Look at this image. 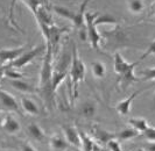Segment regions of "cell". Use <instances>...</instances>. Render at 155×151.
<instances>
[{"instance_id":"cell-21","label":"cell","mask_w":155,"mask_h":151,"mask_svg":"<svg viewBox=\"0 0 155 151\" xmlns=\"http://www.w3.org/2000/svg\"><path fill=\"white\" fill-rule=\"evenodd\" d=\"M96 104H93L91 101H85L83 105L81 106V114L84 117H92L96 114Z\"/></svg>"},{"instance_id":"cell-14","label":"cell","mask_w":155,"mask_h":151,"mask_svg":"<svg viewBox=\"0 0 155 151\" xmlns=\"http://www.w3.org/2000/svg\"><path fill=\"white\" fill-rule=\"evenodd\" d=\"M21 106L26 113L31 114V115H39L40 114V108L35 104V101H33L31 99L27 98V97L21 98Z\"/></svg>"},{"instance_id":"cell-19","label":"cell","mask_w":155,"mask_h":151,"mask_svg":"<svg viewBox=\"0 0 155 151\" xmlns=\"http://www.w3.org/2000/svg\"><path fill=\"white\" fill-rule=\"evenodd\" d=\"M54 11L57 14H60L61 16H63V18H67V19L71 20V22L74 23V24L77 21V12H74V11L68 9V8H65V7H58V6H55Z\"/></svg>"},{"instance_id":"cell-34","label":"cell","mask_w":155,"mask_h":151,"mask_svg":"<svg viewBox=\"0 0 155 151\" xmlns=\"http://www.w3.org/2000/svg\"><path fill=\"white\" fill-rule=\"evenodd\" d=\"M4 120H5V116L0 114V129H1V127H2V123H4Z\"/></svg>"},{"instance_id":"cell-2","label":"cell","mask_w":155,"mask_h":151,"mask_svg":"<svg viewBox=\"0 0 155 151\" xmlns=\"http://www.w3.org/2000/svg\"><path fill=\"white\" fill-rule=\"evenodd\" d=\"M139 62L128 63L119 53L114 56V72L118 75V84L123 90H126L132 83L139 80V78L134 75V69Z\"/></svg>"},{"instance_id":"cell-5","label":"cell","mask_w":155,"mask_h":151,"mask_svg":"<svg viewBox=\"0 0 155 151\" xmlns=\"http://www.w3.org/2000/svg\"><path fill=\"white\" fill-rule=\"evenodd\" d=\"M42 47L41 45H38V47H35V48H33L31 50H28V51H25V53L19 57V58H16L15 60H13V62H11V63H8L7 66L9 68H13V69H21L23 66H26L28 63H31V60L34 59L35 57H38L41 51H42Z\"/></svg>"},{"instance_id":"cell-31","label":"cell","mask_w":155,"mask_h":151,"mask_svg":"<svg viewBox=\"0 0 155 151\" xmlns=\"http://www.w3.org/2000/svg\"><path fill=\"white\" fill-rule=\"evenodd\" d=\"M21 150L22 151H36L35 148L29 143H23L22 145H21Z\"/></svg>"},{"instance_id":"cell-27","label":"cell","mask_w":155,"mask_h":151,"mask_svg":"<svg viewBox=\"0 0 155 151\" xmlns=\"http://www.w3.org/2000/svg\"><path fill=\"white\" fill-rule=\"evenodd\" d=\"M101 23H117V19L110 16V15L98 16V18L96 19V24H101Z\"/></svg>"},{"instance_id":"cell-22","label":"cell","mask_w":155,"mask_h":151,"mask_svg":"<svg viewBox=\"0 0 155 151\" xmlns=\"http://www.w3.org/2000/svg\"><path fill=\"white\" fill-rule=\"evenodd\" d=\"M128 9L132 14H140L145 9L143 0H128Z\"/></svg>"},{"instance_id":"cell-13","label":"cell","mask_w":155,"mask_h":151,"mask_svg":"<svg viewBox=\"0 0 155 151\" xmlns=\"http://www.w3.org/2000/svg\"><path fill=\"white\" fill-rule=\"evenodd\" d=\"M50 148L54 151H64L69 148V142L65 140V137L55 134L50 137Z\"/></svg>"},{"instance_id":"cell-36","label":"cell","mask_w":155,"mask_h":151,"mask_svg":"<svg viewBox=\"0 0 155 151\" xmlns=\"http://www.w3.org/2000/svg\"><path fill=\"white\" fill-rule=\"evenodd\" d=\"M139 151H145V150H142V149H139Z\"/></svg>"},{"instance_id":"cell-26","label":"cell","mask_w":155,"mask_h":151,"mask_svg":"<svg viewBox=\"0 0 155 151\" xmlns=\"http://www.w3.org/2000/svg\"><path fill=\"white\" fill-rule=\"evenodd\" d=\"M142 80H155V68H148L141 71Z\"/></svg>"},{"instance_id":"cell-33","label":"cell","mask_w":155,"mask_h":151,"mask_svg":"<svg viewBox=\"0 0 155 151\" xmlns=\"http://www.w3.org/2000/svg\"><path fill=\"white\" fill-rule=\"evenodd\" d=\"M150 14L155 15V2H153V4L150 5Z\"/></svg>"},{"instance_id":"cell-28","label":"cell","mask_w":155,"mask_h":151,"mask_svg":"<svg viewBox=\"0 0 155 151\" xmlns=\"http://www.w3.org/2000/svg\"><path fill=\"white\" fill-rule=\"evenodd\" d=\"M142 135L145 136V138L148 140V141L155 142V127H148V128L142 133Z\"/></svg>"},{"instance_id":"cell-4","label":"cell","mask_w":155,"mask_h":151,"mask_svg":"<svg viewBox=\"0 0 155 151\" xmlns=\"http://www.w3.org/2000/svg\"><path fill=\"white\" fill-rule=\"evenodd\" d=\"M99 16V13L97 12H85L84 14V20H85L86 24V35H87V40L90 42V44L93 49H98L99 48V43L101 41V37L97 30V24H96V19Z\"/></svg>"},{"instance_id":"cell-15","label":"cell","mask_w":155,"mask_h":151,"mask_svg":"<svg viewBox=\"0 0 155 151\" xmlns=\"http://www.w3.org/2000/svg\"><path fill=\"white\" fill-rule=\"evenodd\" d=\"M27 131H28V134L31 135V138L35 140V141H43L45 137H46L43 129L41 128L39 124H36V123H31V124H28Z\"/></svg>"},{"instance_id":"cell-17","label":"cell","mask_w":155,"mask_h":151,"mask_svg":"<svg viewBox=\"0 0 155 151\" xmlns=\"http://www.w3.org/2000/svg\"><path fill=\"white\" fill-rule=\"evenodd\" d=\"M9 84L15 88V90L23 92V93H31L35 92V88L29 85L28 83L23 82L22 79H9Z\"/></svg>"},{"instance_id":"cell-29","label":"cell","mask_w":155,"mask_h":151,"mask_svg":"<svg viewBox=\"0 0 155 151\" xmlns=\"http://www.w3.org/2000/svg\"><path fill=\"white\" fill-rule=\"evenodd\" d=\"M106 145H107L109 151H123L121 150V146H120V143H119V141L117 138L111 140Z\"/></svg>"},{"instance_id":"cell-6","label":"cell","mask_w":155,"mask_h":151,"mask_svg":"<svg viewBox=\"0 0 155 151\" xmlns=\"http://www.w3.org/2000/svg\"><path fill=\"white\" fill-rule=\"evenodd\" d=\"M67 30H68L67 27L57 28L55 24H51V26H50V28H49V35H48V38L46 40V44H50L54 55H56V53H57L60 38H61L63 33H65Z\"/></svg>"},{"instance_id":"cell-16","label":"cell","mask_w":155,"mask_h":151,"mask_svg":"<svg viewBox=\"0 0 155 151\" xmlns=\"http://www.w3.org/2000/svg\"><path fill=\"white\" fill-rule=\"evenodd\" d=\"M140 133L134 129L133 127H127V128H124L123 130H120L118 134H117V140L118 141H128V140H132L134 137L139 136Z\"/></svg>"},{"instance_id":"cell-9","label":"cell","mask_w":155,"mask_h":151,"mask_svg":"<svg viewBox=\"0 0 155 151\" xmlns=\"http://www.w3.org/2000/svg\"><path fill=\"white\" fill-rule=\"evenodd\" d=\"M62 131L64 134L65 140L69 142V144H72L74 146H81V136H79V131L75 127L70 126V124H63Z\"/></svg>"},{"instance_id":"cell-30","label":"cell","mask_w":155,"mask_h":151,"mask_svg":"<svg viewBox=\"0 0 155 151\" xmlns=\"http://www.w3.org/2000/svg\"><path fill=\"white\" fill-rule=\"evenodd\" d=\"M149 55H155V40L150 43V44L148 45L147 50L141 55V57H140L139 60H142V59H145V58H147Z\"/></svg>"},{"instance_id":"cell-18","label":"cell","mask_w":155,"mask_h":151,"mask_svg":"<svg viewBox=\"0 0 155 151\" xmlns=\"http://www.w3.org/2000/svg\"><path fill=\"white\" fill-rule=\"evenodd\" d=\"M128 123H130L131 127H133L134 129H137L140 134H142V133L149 127L147 120L143 119V117H132V119L128 120Z\"/></svg>"},{"instance_id":"cell-24","label":"cell","mask_w":155,"mask_h":151,"mask_svg":"<svg viewBox=\"0 0 155 151\" xmlns=\"http://www.w3.org/2000/svg\"><path fill=\"white\" fill-rule=\"evenodd\" d=\"M91 70H92V73L96 78H103L105 76V72H106L105 65L101 62H93L91 64Z\"/></svg>"},{"instance_id":"cell-20","label":"cell","mask_w":155,"mask_h":151,"mask_svg":"<svg viewBox=\"0 0 155 151\" xmlns=\"http://www.w3.org/2000/svg\"><path fill=\"white\" fill-rule=\"evenodd\" d=\"M79 131V136H81V143H82V148L84 151H93L94 148V142L92 141V138L89 135H86L84 131L78 130Z\"/></svg>"},{"instance_id":"cell-7","label":"cell","mask_w":155,"mask_h":151,"mask_svg":"<svg viewBox=\"0 0 155 151\" xmlns=\"http://www.w3.org/2000/svg\"><path fill=\"white\" fill-rule=\"evenodd\" d=\"M0 107L5 111H9V112H15V113L20 114V107L19 104L13 98L8 92L1 90L0 88Z\"/></svg>"},{"instance_id":"cell-8","label":"cell","mask_w":155,"mask_h":151,"mask_svg":"<svg viewBox=\"0 0 155 151\" xmlns=\"http://www.w3.org/2000/svg\"><path fill=\"white\" fill-rule=\"evenodd\" d=\"M25 51H27V45L12 48V49H1L0 50V64L11 63L16 58H19Z\"/></svg>"},{"instance_id":"cell-3","label":"cell","mask_w":155,"mask_h":151,"mask_svg":"<svg viewBox=\"0 0 155 151\" xmlns=\"http://www.w3.org/2000/svg\"><path fill=\"white\" fill-rule=\"evenodd\" d=\"M85 78V65L77 53L76 45L72 44V53H71V66H70V80L71 86L69 87V94L71 97V102L77 98L78 84Z\"/></svg>"},{"instance_id":"cell-25","label":"cell","mask_w":155,"mask_h":151,"mask_svg":"<svg viewBox=\"0 0 155 151\" xmlns=\"http://www.w3.org/2000/svg\"><path fill=\"white\" fill-rule=\"evenodd\" d=\"M4 75L7 77L8 79H22L23 75L18 72L16 69L9 68V66H4Z\"/></svg>"},{"instance_id":"cell-12","label":"cell","mask_w":155,"mask_h":151,"mask_svg":"<svg viewBox=\"0 0 155 151\" xmlns=\"http://www.w3.org/2000/svg\"><path fill=\"white\" fill-rule=\"evenodd\" d=\"M1 129L5 130L8 134H15L20 130V123L18 122L15 117L7 114V115H5V120H4Z\"/></svg>"},{"instance_id":"cell-32","label":"cell","mask_w":155,"mask_h":151,"mask_svg":"<svg viewBox=\"0 0 155 151\" xmlns=\"http://www.w3.org/2000/svg\"><path fill=\"white\" fill-rule=\"evenodd\" d=\"M145 151H155V142H150L145 145Z\"/></svg>"},{"instance_id":"cell-35","label":"cell","mask_w":155,"mask_h":151,"mask_svg":"<svg viewBox=\"0 0 155 151\" xmlns=\"http://www.w3.org/2000/svg\"><path fill=\"white\" fill-rule=\"evenodd\" d=\"M2 76H4V66H0V80H1Z\"/></svg>"},{"instance_id":"cell-1","label":"cell","mask_w":155,"mask_h":151,"mask_svg":"<svg viewBox=\"0 0 155 151\" xmlns=\"http://www.w3.org/2000/svg\"><path fill=\"white\" fill-rule=\"evenodd\" d=\"M53 49L50 44H46V53L40 71V94L45 101L47 108L53 107L54 104V91H53Z\"/></svg>"},{"instance_id":"cell-10","label":"cell","mask_w":155,"mask_h":151,"mask_svg":"<svg viewBox=\"0 0 155 151\" xmlns=\"http://www.w3.org/2000/svg\"><path fill=\"white\" fill-rule=\"evenodd\" d=\"M140 92H141V91H135V92H134V93H132L130 97H127L126 99L121 100V101H120V102L116 106L117 112L120 114V115H123V116L127 115V114L130 113V111H131L132 101L137 98V97H138V94H139Z\"/></svg>"},{"instance_id":"cell-11","label":"cell","mask_w":155,"mask_h":151,"mask_svg":"<svg viewBox=\"0 0 155 151\" xmlns=\"http://www.w3.org/2000/svg\"><path fill=\"white\" fill-rule=\"evenodd\" d=\"M92 134L94 136V138L101 142V143L107 144L113 138H117V134H113L109 130H105V129H101L99 127H94L92 129Z\"/></svg>"},{"instance_id":"cell-23","label":"cell","mask_w":155,"mask_h":151,"mask_svg":"<svg viewBox=\"0 0 155 151\" xmlns=\"http://www.w3.org/2000/svg\"><path fill=\"white\" fill-rule=\"evenodd\" d=\"M65 77H67V71H58V70L53 71V91H54V93L57 90L58 85L64 80Z\"/></svg>"}]
</instances>
